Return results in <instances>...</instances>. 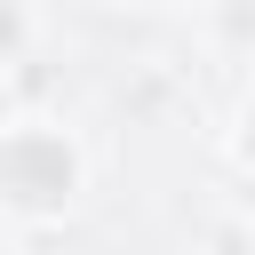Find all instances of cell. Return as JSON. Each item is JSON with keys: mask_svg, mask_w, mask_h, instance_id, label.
Wrapping results in <instances>:
<instances>
[{"mask_svg": "<svg viewBox=\"0 0 255 255\" xmlns=\"http://www.w3.org/2000/svg\"><path fill=\"white\" fill-rule=\"evenodd\" d=\"M223 151H231V167L255 183V88L239 96V112H231V135H223Z\"/></svg>", "mask_w": 255, "mask_h": 255, "instance_id": "2", "label": "cell"}, {"mask_svg": "<svg viewBox=\"0 0 255 255\" xmlns=\"http://www.w3.org/2000/svg\"><path fill=\"white\" fill-rule=\"evenodd\" d=\"M8 255H40V247H32V239H24V231H8Z\"/></svg>", "mask_w": 255, "mask_h": 255, "instance_id": "3", "label": "cell"}, {"mask_svg": "<svg viewBox=\"0 0 255 255\" xmlns=\"http://www.w3.org/2000/svg\"><path fill=\"white\" fill-rule=\"evenodd\" d=\"M80 191H88V151H80V135L64 120L24 112V120L0 128V207H8V231L32 239V231L64 223L80 207Z\"/></svg>", "mask_w": 255, "mask_h": 255, "instance_id": "1", "label": "cell"}]
</instances>
